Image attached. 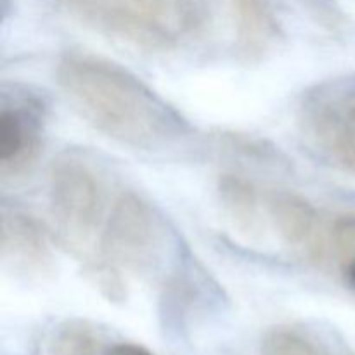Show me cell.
Returning <instances> with one entry per match:
<instances>
[{
  "instance_id": "obj_1",
  "label": "cell",
  "mask_w": 355,
  "mask_h": 355,
  "mask_svg": "<svg viewBox=\"0 0 355 355\" xmlns=\"http://www.w3.org/2000/svg\"><path fill=\"white\" fill-rule=\"evenodd\" d=\"M55 82L87 123L128 148L158 151L186 132V123L172 106L110 59L66 52L55 68Z\"/></svg>"
},
{
  "instance_id": "obj_2",
  "label": "cell",
  "mask_w": 355,
  "mask_h": 355,
  "mask_svg": "<svg viewBox=\"0 0 355 355\" xmlns=\"http://www.w3.org/2000/svg\"><path fill=\"white\" fill-rule=\"evenodd\" d=\"M166 245V229L158 211L132 191H123L110 205L99 236L96 276L110 290H120L127 270L153 269Z\"/></svg>"
},
{
  "instance_id": "obj_3",
  "label": "cell",
  "mask_w": 355,
  "mask_h": 355,
  "mask_svg": "<svg viewBox=\"0 0 355 355\" xmlns=\"http://www.w3.org/2000/svg\"><path fill=\"white\" fill-rule=\"evenodd\" d=\"M49 203L59 234L75 248H83L106 218L103 180L78 155H61L52 162Z\"/></svg>"
},
{
  "instance_id": "obj_4",
  "label": "cell",
  "mask_w": 355,
  "mask_h": 355,
  "mask_svg": "<svg viewBox=\"0 0 355 355\" xmlns=\"http://www.w3.org/2000/svg\"><path fill=\"white\" fill-rule=\"evenodd\" d=\"M42 107L33 97H3L0 104V168L19 173L37 156L42 139Z\"/></svg>"
},
{
  "instance_id": "obj_5",
  "label": "cell",
  "mask_w": 355,
  "mask_h": 355,
  "mask_svg": "<svg viewBox=\"0 0 355 355\" xmlns=\"http://www.w3.org/2000/svg\"><path fill=\"white\" fill-rule=\"evenodd\" d=\"M0 255L14 272L42 276L51 272L54 257L40 222L19 210L3 208L0 218Z\"/></svg>"
},
{
  "instance_id": "obj_6",
  "label": "cell",
  "mask_w": 355,
  "mask_h": 355,
  "mask_svg": "<svg viewBox=\"0 0 355 355\" xmlns=\"http://www.w3.org/2000/svg\"><path fill=\"white\" fill-rule=\"evenodd\" d=\"M89 26L146 51H165L175 42L121 6L118 0H61Z\"/></svg>"
},
{
  "instance_id": "obj_7",
  "label": "cell",
  "mask_w": 355,
  "mask_h": 355,
  "mask_svg": "<svg viewBox=\"0 0 355 355\" xmlns=\"http://www.w3.org/2000/svg\"><path fill=\"white\" fill-rule=\"evenodd\" d=\"M270 220L281 239L311 260H321L326 250L321 217L314 205L297 193H274L269 198Z\"/></svg>"
},
{
  "instance_id": "obj_8",
  "label": "cell",
  "mask_w": 355,
  "mask_h": 355,
  "mask_svg": "<svg viewBox=\"0 0 355 355\" xmlns=\"http://www.w3.org/2000/svg\"><path fill=\"white\" fill-rule=\"evenodd\" d=\"M232 16L236 40L241 54L248 59L262 58L279 37L270 0H225Z\"/></svg>"
},
{
  "instance_id": "obj_9",
  "label": "cell",
  "mask_w": 355,
  "mask_h": 355,
  "mask_svg": "<svg viewBox=\"0 0 355 355\" xmlns=\"http://www.w3.org/2000/svg\"><path fill=\"white\" fill-rule=\"evenodd\" d=\"M130 12L173 42L200 26V12L193 0H118Z\"/></svg>"
},
{
  "instance_id": "obj_10",
  "label": "cell",
  "mask_w": 355,
  "mask_h": 355,
  "mask_svg": "<svg viewBox=\"0 0 355 355\" xmlns=\"http://www.w3.org/2000/svg\"><path fill=\"white\" fill-rule=\"evenodd\" d=\"M312 130L326 151L345 170L355 173V104L328 110L312 116Z\"/></svg>"
},
{
  "instance_id": "obj_11",
  "label": "cell",
  "mask_w": 355,
  "mask_h": 355,
  "mask_svg": "<svg viewBox=\"0 0 355 355\" xmlns=\"http://www.w3.org/2000/svg\"><path fill=\"white\" fill-rule=\"evenodd\" d=\"M218 196L225 214L243 234H255L262 225V203L252 180L227 173L218 180Z\"/></svg>"
},
{
  "instance_id": "obj_12",
  "label": "cell",
  "mask_w": 355,
  "mask_h": 355,
  "mask_svg": "<svg viewBox=\"0 0 355 355\" xmlns=\"http://www.w3.org/2000/svg\"><path fill=\"white\" fill-rule=\"evenodd\" d=\"M97 336L85 321H68L59 326L49 345V355H94Z\"/></svg>"
},
{
  "instance_id": "obj_13",
  "label": "cell",
  "mask_w": 355,
  "mask_h": 355,
  "mask_svg": "<svg viewBox=\"0 0 355 355\" xmlns=\"http://www.w3.org/2000/svg\"><path fill=\"white\" fill-rule=\"evenodd\" d=\"M331 246L343 281L355 290V214L340 215L333 222Z\"/></svg>"
},
{
  "instance_id": "obj_14",
  "label": "cell",
  "mask_w": 355,
  "mask_h": 355,
  "mask_svg": "<svg viewBox=\"0 0 355 355\" xmlns=\"http://www.w3.org/2000/svg\"><path fill=\"white\" fill-rule=\"evenodd\" d=\"M262 355H322L304 333L291 328H276L267 333Z\"/></svg>"
},
{
  "instance_id": "obj_15",
  "label": "cell",
  "mask_w": 355,
  "mask_h": 355,
  "mask_svg": "<svg viewBox=\"0 0 355 355\" xmlns=\"http://www.w3.org/2000/svg\"><path fill=\"white\" fill-rule=\"evenodd\" d=\"M110 355H153L149 350L142 349L139 345H132V343H123V345H116L111 350Z\"/></svg>"
}]
</instances>
